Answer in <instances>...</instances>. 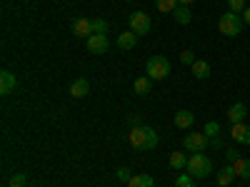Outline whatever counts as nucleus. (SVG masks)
Listing matches in <instances>:
<instances>
[{"instance_id": "20e7f679", "label": "nucleus", "mask_w": 250, "mask_h": 187, "mask_svg": "<svg viewBox=\"0 0 250 187\" xmlns=\"http://www.w3.org/2000/svg\"><path fill=\"white\" fill-rule=\"evenodd\" d=\"M185 170H188V175H193V177H208L213 172V162L208 160L203 152H193L190 157H188Z\"/></svg>"}, {"instance_id": "7ed1b4c3", "label": "nucleus", "mask_w": 250, "mask_h": 187, "mask_svg": "<svg viewBox=\"0 0 250 187\" xmlns=\"http://www.w3.org/2000/svg\"><path fill=\"white\" fill-rule=\"evenodd\" d=\"M145 75L150 80H165L170 75V60L165 55H153L148 62H145Z\"/></svg>"}, {"instance_id": "2f4dec72", "label": "nucleus", "mask_w": 250, "mask_h": 187, "mask_svg": "<svg viewBox=\"0 0 250 187\" xmlns=\"http://www.w3.org/2000/svg\"><path fill=\"white\" fill-rule=\"evenodd\" d=\"M130 122L135 125V128H138V125H140V115H130Z\"/></svg>"}, {"instance_id": "f8f14e48", "label": "nucleus", "mask_w": 250, "mask_h": 187, "mask_svg": "<svg viewBox=\"0 0 250 187\" xmlns=\"http://www.w3.org/2000/svg\"><path fill=\"white\" fill-rule=\"evenodd\" d=\"M88 93H90V82H88L85 77H78L73 85H70V95L78 97V100H80V97H85Z\"/></svg>"}, {"instance_id": "1a4fd4ad", "label": "nucleus", "mask_w": 250, "mask_h": 187, "mask_svg": "<svg viewBox=\"0 0 250 187\" xmlns=\"http://www.w3.org/2000/svg\"><path fill=\"white\" fill-rule=\"evenodd\" d=\"M15 85H18L15 73H10V70H3V73H0V95L13 93V90H15Z\"/></svg>"}, {"instance_id": "f257e3e1", "label": "nucleus", "mask_w": 250, "mask_h": 187, "mask_svg": "<svg viewBox=\"0 0 250 187\" xmlns=\"http://www.w3.org/2000/svg\"><path fill=\"white\" fill-rule=\"evenodd\" d=\"M130 145L135 150H155L158 148V132L153 128H148V125H138V128L130 130Z\"/></svg>"}, {"instance_id": "b1692460", "label": "nucleus", "mask_w": 250, "mask_h": 187, "mask_svg": "<svg viewBox=\"0 0 250 187\" xmlns=\"http://www.w3.org/2000/svg\"><path fill=\"white\" fill-rule=\"evenodd\" d=\"M105 33H108V20L95 18L93 20V35H105Z\"/></svg>"}, {"instance_id": "412c9836", "label": "nucleus", "mask_w": 250, "mask_h": 187, "mask_svg": "<svg viewBox=\"0 0 250 187\" xmlns=\"http://www.w3.org/2000/svg\"><path fill=\"white\" fill-rule=\"evenodd\" d=\"M178 5H180V0H155V8H158V13H163V15L175 13Z\"/></svg>"}, {"instance_id": "bb28decb", "label": "nucleus", "mask_w": 250, "mask_h": 187, "mask_svg": "<svg viewBox=\"0 0 250 187\" xmlns=\"http://www.w3.org/2000/svg\"><path fill=\"white\" fill-rule=\"evenodd\" d=\"M25 182H28V177H25L23 172H15V175L10 177V187H25Z\"/></svg>"}, {"instance_id": "2eb2a0df", "label": "nucleus", "mask_w": 250, "mask_h": 187, "mask_svg": "<svg viewBox=\"0 0 250 187\" xmlns=\"http://www.w3.org/2000/svg\"><path fill=\"white\" fill-rule=\"evenodd\" d=\"M230 165H233V172H235L238 177L250 180V160H248V157H238V160L230 162Z\"/></svg>"}, {"instance_id": "9d476101", "label": "nucleus", "mask_w": 250, "mask_h": 187, "mask_svg": "<svg viewBox=\"0 0 250 187\" xmlns=\"http://www.w3.org/2000/svg\"><path fill=\"white\" fill-rule=\"evenodd\" d=\"M230 137L235 142H240V145H250V128H248V125H243V122H235L233 128H230Z\"/></svg>"}, {"instance_id": "c85d7f7f", "label": "nucleus", "mask_w": 250, "mask_h": 187, "mask_svg": "<svg viewBox=\"0 0 250 187\" xmlns=\"http://www.w3.org/2000/svg\"><path fill=\"white\" fill-rule=\"evenodd\" d=\"M115 177H118L120 182H130V177H133V172H130L128 168H120V170L115 172Z\"/></svg>"}, {"instance_id": "9b49d317", "label": "nucleus", "mask_w": 250, "mask_h": 187, "mask_svg": "<svg viewBox=\"0 0 250 187\" xmlns=\"http://www.w3.org/2000/svg\"><path fill=\"white\" fill-rule=\"evenodd\" d=\"M115 43H118L120 50H133L135 43H138V35H135L133 30H125V33H120V35L115 37Z\"/></svg>"}, {"instance_id": "423d86ee", "label": "nucleus", "mask_w": 250, "mask_h": 187, "mask_svg": "<svg viewBox=\"0 0 250 187\" xmlns=\"http://www.w3.org/2000/svg\"><path fill=\"white\" fill-rule=\"evenodd\" d=\"M208 135L205 132H193V135H185L183 145H185V150H190V152H203L208 148Z\"/></svg>"}, {"instance_id": "4be33fe9", "label": "nucleus", "mask_w": 250, "mask_h": 187, "mask_svg": "<svg viewBox=\"0 0 250 187\" xmlns=\"http://www.w3.org/2000/svg\"><path fill=\"white\" fill-rule=\"evenodd\" d=\"M150 82H153V80H150L148 75H145V77H138V80H135V85H133L135 95H148V93H150V88H153Z\"/></svg>"}, {"instance_id": "aec40b11", "label": "nucleus", "mask_w": 250, "mask_h": 187, "mask_svg": "<svg viewBox=\"0 0 250 187\" xmlns=\"http://www.w3.org/2000/svg\"><path fill=\"white\" fill-rule=\"evenodd\" d=\"M128 187H155V180L150 175H133Z\"/></svg>"}, {"instance_id": "ddd939ff", "label": "nucleus", "mask_w": 250, "mask_h": 187, "mask_svg": "<svg viewBox=\"0 0 250 187\" xmlns=\"http://www.w3.org/2000/svg\"><path fill=\"white\" fill-rule=\"evenodd\" d=\"M193 122H195V115H193L190 110H178V112H175V128L188 130Z\"/></svg>"}, {"instance_id": "6ab92c4d", "label": "nucleus", "mask_w": 250, "mask_h": 187, "mask_svg": "<svg viewBox=\"0 0 250 187\" xmlns=\"http://www.w3.org/2000/svg\"><path fill=\"white\" fill-rule=\"evenodd\" d=\"M190 68H193V75H195L198 80H205V77H210V65H208L205 60H195Z\"/></svg>"}, {"instance_id": "72a5a7b5", "label": "nucleus", "mask_w": 250, "mask_h": 187, "mask_svg": "<svg viewBox=\"0 0 250 187\" xmlns=\"http://www.w3.org/2000/svg\"><path fill=\"white\" fill-rule=\"evenodd\" d=\"M125 3H130V0H125Z\"/></svg>"}, {"instance_id": "a878e982", "label": "nucleus", "mask_w": 250, "mask_h": 187, "mask_svg": "<svg viewBox=\"0 0 250 187\" xmlns=\"http://www.w3.org/2000/svg\"><path fill=\"white\" fill-rule=\"evenodd\" d=\"M228 10H233V13H243L245 10V0H228Z\"/></svg>"}, {"instance_id": "cd10ccee", "label": "nucleus", "mask_w": 250, "mask_h": 187, "mask_svg": "<svg viewBox=\"0 0 250 187\" xmlns=\"http://www.w3.org/2000/svg\"><path fill=\"white\" fill-rule=\"evenodd\" d=\"M180 62H185V65H193V62H195V53H193V50H183V53H180Z\"/></svg>"}, {"instance_id": "f03ea898", "label": "nucleus", "mask_w": 250, "mask_h": 187, "mask_svg": "<svg viewBox=\"0 0 250 187\" xmlns=\"http://www.w3.org/2000/svg\"><path fill=\"white\" fill-rule=\"evenodd\" d=\"M243 15H238V13H233V10H228V13H223L220 15V20H218V30L225 35V37H238L240 33H243Z\"/></svg>"}, {"instance_id": "4468645a", "label": "nucleus", "mask_w": 250, "mask_h": 187, "mask_svg": "<svg viewBox=\"0 0 250 187\" xmlns=\"http://www.w3.org/2000/svg\"><path fill=\"white\" fill-rule=\"evenodd\" d=\"M245 115H248V110H245V105H243V102H235V105H230V108H228V120H230V125H235V122H243V120H245Z\"/></svg>"}, {"instance_id": "f3484780", "label": "nucleus", "mask_w": 250, "mask_h": 187, "mask_svg": "<svg viewBox=\"0 0 250 187\" xmlns=\"http://www.w3.org/2000/svg\"><path fill=\"white\" fill-rule=\"evenodd\" d=\"M215 180H218V185H220V187H228V185H230V182L235 180V172H233V165H225L223 170H218Z\"/></svg>"}, {"instance_id": "473e14b6", "label": "nucleus", "mask_w": 250, "mask_h": 187, "mask_svg": "<svg viewBox=\"0 0 250 187\" xmlns=\"http://www.w3.org/2000/svg\"><path fill=\"white\" fill-rule=\"evenodd\" d=\"M190 3H195V0H180V5H190Z\"/></svg>"}, {"instance_id": "5701e85b", "label": "nucleus", "mask_w": 250, "mask_h": 187, "mask_svg": "<svg viewBox=\"0 0 250 187\" xmlns=\"http://www.w3.org/2000/svg\"><path fill=\"white\" fill-rule=\"evenodd\" d=\"M168 162H170L173 170H180V168H185V165H188V157H185L183 152H173V155L168 157Z\"/></svg>"}, {"instance_id": "7c9ffc66", "label": "nucleus", "mask_w": 250, "mask_h": 187, "mask_svg": "<svg viewBox=\"0 0 250 187\" xmlns=\"http://www.w3.org/2000/svg\"><path fill=\"white\" fill-rule=\"evenodd\" d=\"M243 23H248V25H250V8H245V10H243Z\"/></svg>"}, {"instance_id": "0eeeda50", "label": "nucleus", "mask_w": 250, "mask_h": 187, "mask_svg": "<svg viewBox=\"0 0 250 187\" xmlns=\"http://www.w3.org/2000/svg\"><path fill=\"white\" fill-rule=\"evenodd\" d=\"M108 48H110L108 35H90V37H88V50H90V53L103 55V53H108Z\"/></svg>"}, {"instance_id": "6e6552de", "label": "nucleus", "mask_w": 250, "mask_h": 187, "mask_svg": "<svg viewBox=\"0 0 250 187\" xmlns=\"http://www.w3.org/2000/svg\"><path fill=\"white\" fill-rule=\"evenodd\" d=\"M73 35L88 40V37L93 35V20H90V18H78L75 23H73Z\"/></svg>"}, {"instance_id": "393cba45", "label": "nucleus", "mask_w": 250, "mask_h": 187, "mask_svg": "<svg viewBox=\"0 0 250 187\" xmlns=\"http://www.w3.org/2000/svg\"><path fill=\"white\" fill-rule=\"evenodd\" d=\"M175 187H195L193 185V175H178L175 177Z\"/></svg>"}, {"instance_id": "dca6fc26", "label": "nucleus", "mask_w": 250, "mask_h": 187, "mask_svg": "<svg viewBox=\"0 0 250 187\" xmlns=\"http://www.w3.org/2000/svg\"><path fill=\"white\" fill-rule=\"evenodd\" d=\"M203 132L208 135V140H210L213 145H215V148H220V125L215 122V120H210V122H205V128H203Z\"/></svg>"}, {"instance_id": "a211bd4d", "label": "nucleus", "mask_w": 250, "mask_h": 187, "mask_svg": "<svg viewBox=\"0 0 250 187\" xmlns=\"http://www.w3.org/2000/svg\"><path fill=\"white\" fill-rule=\"evenodd\" d=\"M173 18H175V23H178V25H188V23L193 20L190 8H188V5H178V8H175V13H173Z\"/></svg>"}, {"instance_id": "39448f33", "label": "nucleus", "mask_w": 250, "mask_h": 187, "mask_svg": "<svg viewBox=\"0 0 250 187\" xmlns=\"http://www.w3.org/2000/svg\"><path fill=\"white\" fill-rule=\"evenodd\" d=\"M150 28H153V23H150V15H148V13L135 10V13L130 15V30H133L135 35H148Z\"/></svg>"}, {"instance_id": "c756f323", "label": "nucleus", "mask_w": 250, "mask_h": 187, "mask_svg": "<svg viewBox=\"0 0 250 187\" xmlns=\"http://www.w3.org/2000/svg\"><path fill=\"white\" fill-rule=\"evenodd\" d=\"M225 157H228V165H230V162H235V160H238V152H235V150H228V152H225Z\"/></svg>"}]
</instances>
